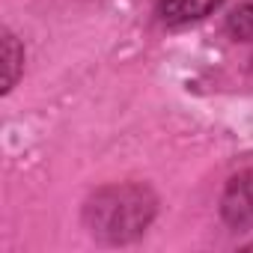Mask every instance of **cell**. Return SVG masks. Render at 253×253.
Listing matches in <instances>:
<instances>
[{"mask_svg": "<svg viewBox=\"0 0 253 253\" xmlns=\"http://www.w3.org/2000/svg\"><path fill=\"white\" fill-rule=\"evenodd\" d=\"M220 6H223V0H155V9H158L161 21H167L173 27L203 21Z\"/></svg>", "mask_w": 253, "mask_h": 253, "instance_id": "cell-3", "label": "cell"}, {"mask_svg": "<svg viewBox=\"0 0 253 253\" xmlns=\"http://www.w3.org/2000/svg\"><path fill=\"white\" fill-rule=\"evenodd\" d=\"M0 57H3V92H12V86L18 84V78L24 72V48H21L18 36L6 27L0 33Z\"/></svg>", "mask_w": 253, "mask_h": 253, "instance_id": "cell-4", "label": "cell"}, {"mask_svg": "<svg viewBox=\"0 0 253 253\" xmlns=\"http://www.w3.org/2000/svg\"><path fill=\"white\" fill-rule=\"evenodd\" d=\"M158 214V197L149 185L116 182L92 191L84 203V226L104 244L137 241Z\"/></svg>", "mask_w": 253, "mask_h": 253, "instance_id": "cell-1", "label": "cell"}, {"mask_svg": "<svg viewBox=\"0 0 253 253\" xmlns=\"http://www.w3.org/2000/svg\"><path fill=\"white\" fill-rule=\"evenodd\" d=\"M226 33L235 42H253V0H244L226 15Z\"/></svg>", "mask_w": 253, "mask_h": 253, "instance_id": "cell-5", "label": "cell"}, {"mask_svg": "<svg viewBox=\"0 0 253 253\" xmlns=\"http://www.w3.org/2000/svg\"><path fill=\"white\" fill-rule=\"evenodd\" d=\"M220 217L232 229H253V170L232 176L220 194Z\"/></svg>", "mask_w": 253, "mask_h": 253, "instance_id": "cell-2", "label": "cell"}]
</instances>
